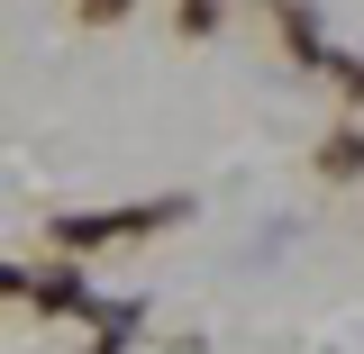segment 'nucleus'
<instances>
[{"mask_svg": "<svg viewBox=\"0 0 364 354\" xmlns=\"http://www.w3.org/2000/svg\"><path fill=\"white\" fill-rule=\"evenodd\" d=\"M355 164H364V128H355V136H337V173H355Z\"/></svg>", "mask_w": 364, "mask_h": 354, "instance_id": "1", "label": "nucleus"}, {"mask_svg": "<svg viewBox=\"0 0 364 354\" xmlns=\"http://www.w3.org/2000/svg\"><path fill=\"white\" fill-rule=\"evenodd\" d=\"M91 9H128V0H91Z\"/></svg>", "mask_w": 364, "mask_h": 354, "instance_id": "2", "label": "nucleus"}]
</instances>
